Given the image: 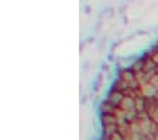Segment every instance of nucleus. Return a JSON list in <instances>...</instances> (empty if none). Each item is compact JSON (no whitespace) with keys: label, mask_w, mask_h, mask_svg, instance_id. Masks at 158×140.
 Returning <instances> with one entry per match:
<instances>
[{"label":"nucleus","mask_w":158,"mask_h":140,"mask_svg":"<svg viewBox=\"0 0 158 140\" xmlns=\"http://www.w3.org/2000/svg\"><path fill=\"white\" fill-rule=\"evenodd\" d=\"M109 139L110 140H124V137L118 133V132H116V133H113L112 136H109Z\"/></svg>","instance_id":"nucleus-1"}]
</instances>
